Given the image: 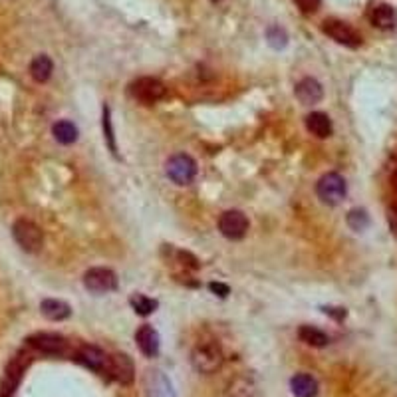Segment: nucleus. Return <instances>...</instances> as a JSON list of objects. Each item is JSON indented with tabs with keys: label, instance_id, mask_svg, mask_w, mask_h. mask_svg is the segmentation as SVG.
Here are the masks:
<instances>
[{
	"label": "nucleus",
	"instance_id": "nucleus-1",
	"mask_svg": "<svg viewBox=\"0 0 397 397\" xmlns=\"http://www.w3.org/2000/svg\"><path fill=\"white\" fill-rule=\"evenodd\" d=\"M223 350L215 341H201L191 354V363L199 374H215L223 365Z\"/></svg>",
	"mask_w": 397,
	"mask_h": 397
},
{
	"label": "nucleus",
	"instance_id": "nucleus-2",
	"mask_svg": "<svg viewBox=\"0 0 397 397\" xmlns=\"http://www.w3.org/2000/svg\"><path fill=\"white\" fill-rule=\"evenodd\" d=\"M12 237H14L16 245L26 252H36L44 243L42 228L36 223H32L30 219H19L12 225Z\"/></svg>",
	"mask_w": 397,
	"mask_h": 397
},
{
	"label": "nucleus",
	"instance_id": "nucleus-3",
	"mask_svg": "<svg viewBox=\"0 0 397 397\" xmlns=\"http://www.w3.org/2000/svg\"><path fill=\"white\" fill-rule=\"evenodd\" d=\"M322 30H324V34H328L330 38L336 40L338 44L346 46V48H359L361 46V36H359L358 30L344 20H326Z\"/></svg>",
	"mask_w": 397,
	"mask_h": 397
},
{
	"label": "nucleus",
	"instance_id": "nucleus-4",
	"mask_svg": "<svg viewBox=\"0 0 397 397\" xmlns=\"http://www.w3.org/2000/svg\"><path fill=\"white\" fill-rule=\"evenodd\" d=\"M130 92L135 99L143 101V104H155L159 99H163L167 94V88L161 80L157 77H139L132 82Z\"/></svg>",
	"mask_w": 397,
	"mask_h": 397
},
{
	"label": "nucleus",
	"instance_id": "nucleus-5",
	"mask_svg": "<svg viewBox=\"0 0 397 397\" xmlns=\"http://www.w3.org/2000/svg\"><path fill=\"white\" fill-rule=\"evenodd\" d=\"M167 175L175 185H189L197 175V163L185 153L173 155L167 161Z\"/></svg>",
	"mask_w": 397,
	"mask_h": 397
},
{
	"label": "nucleus",
	"instance_id": "nucleus-6",
	"mask_svg": "<svg viewBox=\"0 0 397 397\" xmlns=\"http://www.w3.org/2000/svg\"><path fill=\"white\" fill-rule=\"evenodd\" d=\"M346 181L344 177L338 175V173H328L324 175L320 181H318V187H316V193L320 197L322 201L326 205H338L341 203V199L346 197Z\"/></svg>",
	"mask_w": 397,
	"mask_h": 397
},
{
	"label": "nucleus",
	"instance_id": "nucleus-7",
	"mask_svg": "<svg viewBox=\"0 0 397 397\" xmlns=\"http://www.w3.org/2000/svg\"><path fill=\"white\" fill-rule=\"evenodd\" d=\"M26 368H28V356L20 354L16 358L10 359V363L6 365L4 378H2V385H0V397H14Z\"/></svg>",
	"mask_w": 397,
	"mask_h": 397
},
{
	"label": "nucleus",
	"instance_id": "nucleus-8",
	"mask_svg": "<svg viewBox=\"0 0 397 397\" xmlns=\"http://www.w3.org/2000/svg\"><path fill=\"white\" fill-rule=\"evenodd\" d=\"M84 286L90 292L106 294L117 288V276L110 268H92L84 274Z\"/></svg>",
	"mask_w": 397,
	"mask_h": 397
},
{
	"label": "nucleus",
	"instance_id": "nucleus-9",
	"mask_svg": "<svg viewBox=\"0 0 397 397\" xmlns=\"http://www.w3.org/2000/svg\"><path fill=\"white\" fill-rule=\"evenodd\" d=\"M106 376H110V378L115 379V381L121 383V385L133 383V379H135V365H133L132 358L125 356V354H114V356H110Z\"/></svg>",
	"mask_w": 397,
	"mask_h": 397
},
{
	"label": "nucleus",
	"instance_id": "nucleus-10",
	"mask_svg": "<svg viewBox=\"0 0 397 397\" xmlns=\"http://www.w3.org/2000/svg\"><path fill=\"white\" fill-rule=\"evenodd\" d=\"M219 228H221V232H223L227 239L239 241V239L245 237L246 230H248V219H246L241 210H227V213H223L221 219H219Z\"/></svg>",
	"mask_w": 397,
	"mask_h": 397
},
{
	"label": "nucleus",
	"instance_id": "nucleus-11",
	"mask_svg": "<svg viewBox=\"0 0 397 397\" xmlns=\"http://www.w3.org/2000/svg\"><path fill=\"white\" fill-rule=\"evenodd\" d=\"M28 346L34 348L36 352L48 354V356H60L66 352V340L60 334L52 332H38L28 338Z\"/></svg>",
	"mask_w": 397,
	"mask_h": 397
},
{
	"label": "nucleus",
	"instance_id": "nucleus-12",
	"mask_svg": "<svg viewBox=\"0 0 397 397\" xmlns=\"http://www.w3.org/2000/svg\"><path fill=\"white\" fill-rule=\"evenodd\" d=\"M76 359L80 363H84L86 368H90L92 372H97V374H104L108 372V359L110 356H106V352H101L99 348L95 346H84L80 348V352L76 354Z\"/></svg>",
	"mask_w": 397,
	"mask_h": 397
},
{
	"label": "nucleus",
	"instance_id": "nucleus-13",
	"mask_svg": "<svg viewBox=\"0 0 397 397\" xmlns=\"http://www.w3.org/2000/svg\"><path fill=\"white\" fill-rule=\"evenodd\" d=\"M135 341H137V348L141 350V354L145 358H155L159 354V334L152 326H147V324L141 326L135 332Z\"/></svg>",
	"mask_w": 397,
	"mask_h": 397
},
{
	"label": "nucleus",
	"instance_id": "nucleus-14",
	"mask_svg": "<svg viewBox=\"0 0 397 397\" xmlns=\"http://www.w3.org/2000/svg\"><path fill=\"white\" fill-rule=\"evenodd\" d=\"M324 95L320 82H316L314 77H304L302 82H298L296 86V97L302 101L304 106H310V104H318Z\"/></svg>",
	"mask_w": 397,
	"mask_h": 397
},
{
	"label": "nucleus",
	"instance_id": "nucleus-15",
	"mask_svg": "<svg viewBox=\"0 0 397 397\" xmlns=\"http://www.w3.org/2000/svg\"><path fill=\"white\" fill-rule=\"evenodd\" d=\"M370 20L374 26H378L381 30H389L396 26V10H394V6H389L385 2H378L370 12Z\"/></svg>",
	"mask_w": 397,
	"mask_h": 397
},
{
	"label": "nucleus",
	"instance_id": "nucleus-16",
	"mask_svg": "<svg viewBox=\"0 0 397 397\" xmlns=\"http://www.w3.org/2000/svg\"><path fill=\"white\" fill-rule=\"evenodd\" d=\"M306 128L312 135H316L320 139H326V137L332 135V121L324 112H312L308 115L306 117Z\"/></svg>",
	"mask_w": 397,
	"mask_h": 397
},
{
	"label": "nucleus",
	"instance_id": "nucleus-17",
	"mask_svg": "<svg viewBox=\"0 0 397 397\" xmlns=\"http://www.w3.org/2000/svg\"><path fill=\"white\" fill-rule=\"evenodd\" d=\"M292 394L296 397H316L318 396V381L308 374H296L290 379Z\"/></svg>",
	"mask_w": 397,
	"mask_h": 397
},
{
	"label": "nucleus",
	"instance_id": "nucleus-18",
	"mask_svg": "<svg viewBox=\"0 0 397 397\" xmlns=\"http://www.w3.org/2000/svg\"><path fill=\"white\" fill-rule=\"evenodd\" d=\"M40 310H42V314H44L48 320H52V322L66 320V318H70V314H72V310H70V306H68V304L62 302V300H54V298H46V300H42V304H40Z\"/></svg>",
	"mask_w": 397,
	"mask_h": 397
},
{
	"label": "nucleus",
	"instance_id": "nucleus-19",
	"mask_svg": "<svg viewBox=\"0 0 397 397\" xmlns=\"http://www.w3.org/2000/svg\"><path fill=\"white\" fill-rule=\"evenodd\" d=\"M52 70H54V64H52V60L48 56H36L32 60V64H30V74L32 77L36 80V82H46L48 77L52 76Z\"/></svg>",
	"mask_w": 397,
	"mask_h": 397
},
{
	"label": "nucleus",
	"instance_id": "nucleus-20",
	"mask_svg": "<svg viewBox=\"0 0 397 397\" xmlns=\"http://www.w3.org/2000/svg\"><path fill=\"white\" fill-rule=\"evenodd\" d=\"M298 336H300V340L304 344H308V346H312V348H324V346H328V341L330 338L318 330V328H314V326H302L300 330H298Z\"/></svg>",
	"mask_w": 397,
	"mask_h": 397
},
{
	"label": "nucleus",
	"instance_id": "nucleus-21",
	"mask_svg": "<svg viewBox=\"0 0 397 397\" xmlns=\"http://www.w3.org/2000/svg\"><path fill=\"white\" fill-rule=\"evenodd\" d=\"M52 132H54L56 141L64 143V145H70V143H74L77 139V128L72 123V121H66V119H62V121L54 123Z\"/></svg>",
	"mask_w": 397,
	"mask_h": 397
},
{
	"label": "nucleus",
	"instance_id": "nucleus-22",
	"mask_svg": "<svg viewBox=\"0 0 397 397\" xmlns=\"http://www.w3.org/2000/svg\"><path fill=\"white\" fill-rule=\"evenodd\" d=\"M130 302H132L133 310L139 316H149V314H153L157 310V300H152V298H147L143 294H133Z\"/></svg>",
	"mask_w": 397,
	"mask_h": 397
},
{
	"label": "nucleus",
	"instance_id": "nucleus-23",
	"mask_svg": "<svg viewBox=\"0 0 397 397\" xmlns=\"http://www.w3.org/2000/svg\"><path fill=\"white\" fill-rule=\"evenodd\" d=\"M268 42H270V46L272 48H276V50H280V48H284L286 46V40H288V36H286V32H284L280 26H272V28H268Z\"/></svg>",
	"mask_w": 397,
	"mask_h": 397
},
{
	"label": "nucleus",
	"instance_id": "nucleus-24",
	"mask_svg": "<svg viewBox=\"0 0 397 397\" xmlns=\"http://www.w3.org/2000/svg\"><path fill=\"white\" fill-rule=\"evenodd\" d=\"M368 215H365V210H352L350 215H348V225L354 228V230H363V228L368 227Z\"/></svg>",
	"mask_w": 397,
	"mask_h": 397
},
{
	"label": "nucleus",
	"instance_id": "nucleus-25",
	"mask_svg": "<svg viewBox=\"0 0 397 397\" xmlns=\"http://www.w3.org/2000/svg\"><path fill=\"white\" fill-rule=\"evenodd\" d=\"M104 133H106V137H108V143H110V149H112V153H117V147H115L114 128H112V119H110V108H104Z\"/></svg>",
	"mask_w": 397,
	"mask_h": 397
},
{
	"label": "nucleus",
	"instance_id": "nucleus-26",
	"mask_svg": "<svg viewBox=\"0 0 397 397\" xmlns=\"http://www.w3.org/2000/svg\"><path fill=\"white\" fill-rule=\"evenodd\" d=\"M294 2H296V6L302 10L304 14H314L322 4V0H294Z\"/></svg>",
	"mask_w": 397,
	"mask_h": 397
},
{
	"label": "nucleus",
	"instance_id": "nucleus-27",
	"mask_svg": "<svg viewBox=\"0 0 397 397\" xmlns=\"http://www.w3.org/2000/svg\"><path fill=\"white\" fill-rule=\"evenodd\" d=\"M208 288H210V290H213L215 294H219V296H223V298H225V296H227V294H228V286H227V284L213 282V284H210V286H208Z\"/></svg>",
	"mask_w": 397,
	"mask_h": 397
}]
</instances>
